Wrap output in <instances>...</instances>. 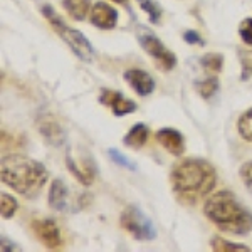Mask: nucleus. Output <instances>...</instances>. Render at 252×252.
I'll use <instances>...</instances> for the list:
<instances>
[{
	"label": "nucleus",
	"instance_id": "obj_12",
	"mask_svg": "<svg viewBox=\"0 0 252 252\" xmlns=\"http://www.w3.org/2000/svg\"><path fill=\"white\" fill-rule=\"evenodd\" d=\"M157 141L160 143L168 153H172L175 157H182L185 152V140L184 135L180 131L173 128H161L157 131Z\"/></svg>",
	"mask_w": 252,
	"mask_h": 252
},
{
	"label": "nucleus",
	"instance_id": "obj_17",
	"mask_svg": "<svg viewBox=\"0 0 252 252\" xmlns=\"http://www.w3.org/2000/svg\"><path fill=\"white\" fill-rule=\"evenodd\" d=\"M210 246H212V251L215 252H247L249 251V247L244 246V244H234L230 241H225V239H222V237H212Z\"/></svg>",
	"mask_w": 252,
	"mask_h": 252
},
{
	"label": "nucleus",
	"instance_id": "obj_5",
	"mask_svg": "<svg viewBox=\"0 0 252 252\" xmlns=\"http://www.w3.org/2000/svg\"><path fill=\"white\" fill-rule=\"evenodd\" d=\"M120 223L136 241H153L157 237V229L153 222L135 205H128L123 210Z\"/></svg>",
	"mask_w": 252,
	"mask_h": 252
},
{
	"label": "nucleus",
	"instance_id": "obj_15",
	"mask_svg": "<svg viewBox=\"0 0 252 252\" xmlns=\"http://www.w3.org/2000/svg\"><path fill=\"white\" fill-rule=\"evenodd\" d=\"M148 136H150L148 126L143 123H136V125H133L131 129L125 135L123 143L125 146H128V148L140 150L141 146H145V143L148 141Z\"/></svg>",
	"mask_w": 252,
	"mask_h": 252
},
{
	"label": "nucleus",
	"instance_id": "obj_8",
	"mask_svg": "<svg viewBox=\"0 0 252 252\" xmlns=\"http://www.w3.org/2000/svg\"><path fill=\"white\" fill-rule=\"evenodd\" d=\"M99 103H103L104 106H108L111 109V113L115 116H125V115H131L136 111V103L128 97H125L121 93L111 91V89H103L99 94Z\"/></svg>",
	"mask_w": 252,
	"mask_h": 252
},
{
	"label": "nucleus",
	"instance_id": "obj_24",
	"mask_svg": "<svg viewBox=\"0 0 252 252\" xmlns=\"http://www.w3.org/2000/svg\"><path fill=\"white\" fill-rule=\"evenodd\" d=\"M239 35L247 46L252 47V17L249 19H244L239 26Z\"/></svg>",
	"mask_w": 252,
	"mask_h": 252
},
{
	"label": "nucleus",
	"instance_id": "obj_27",
	"mask_svg": "<svg viewBox=\"0 0 252 252\" xmlns=\"http://www.w3.org/2000/svg\"><path fill=\"white\" fill-rule=\"evenodd\" d=\"M184 40L187 44H197V46H204V39L198 35L197 31H185L184 32Z\"/></svg>",
	"mask_w": 252,
	"mask_h": 252
},
{
	"label": "nucleus",
	"instance_id": "obj_26",
	"mask_svg": "<svg viewBox=\"0 0 252 252\" xmlns=\"http://www.w3.org/2000/svg\"><path fill=\"white\" fill-rule=\"evenodd\" d=\"M108 153H109V157H111V160L115 161V163L118 165H121V166H125V168H129V170H135V165L131 163V161L128 160L125 155H121L118 150H108Z\"/></svg>",
	"mask_w": 252,
	"mask_h": 252
},
{
	"label": "nucleus",
	"instance_id": "obj_14",
	"mask_svg": "<svg viewBox=\"0 0 252 252\" xmlns=\"http://www.w3.org/2000/svg\"><path fill=\"white\" fill-rule=\"evenodd\" d=\"M47 200H49V205H51L54 210H59V212L66 210V207H67V187L63 180H59V178L52 180L51 187H49Z\"/></svg>",
	"mask_w": 252,
	"mask_h": 252
},
{
	"label": "nucleus",
	"instance_id": "obj_16",
	"mask_svg": "<svg viewBox=\"0 0 252 252\" xmlns=\"http://www.w3.org/2000/svg\"><path fill=\"white\" fill-rule=\"evenodd\" d=\"M63 9L71 19L83 22L91 12V0H63Z\"/></svg>",
	"mask_w": 252,
	"mask_h": 252
},
{
	"label": "nucleus",
	"instance_id": "obj_3",
	"mask_svg": "<svg viewBox=\"0 0 252 252\" xmlns=\"http://www.w3.org/2000/svg\"><path fill=\"white\" fill-rule=\"evenodd\" d=\"M2 182L26 198H34L47 184L49 173L40 161L22 155H10L0 165Z\"/></svg>",
	"mask_w": 252,
	"mask_h": 252
},
{
	"label": "nucleus",
	"instance_id": "obj_28",
	"mask_svg": "<svg viewBox=\"0 0 252 252\" xmlns=\"http://www.w3.org/2000/svg\"><path fill=\"white\" fill-rule=\"evenodd\" d=\"M12 246H15V244H12L10 241H7L5 237H2V251L5 252V251H19V247H12Z\"/></svg>",
	"mask_w": 252,
	"mask_h": 252
},
{
	"label": "nucleus",
	"instance_id": "obj_25",
	"mask_svg": "<svg viewBox=\"0 0 252 252\" xmlns=\"http://www.w3.org/2000/svg\"><path fill=\"white\" fill-rule=\"evenodd\" d=\"M241 178H242V184L246 185V189L249 190L252 195V161H247L241 166Z\"/></svg>",
	"mask_w": 252,
	"mask_h": 252
},
{
	"label": "nucleus",
	"instance_id": "obj_4",
	"mask_svg": "<svg viewBox=\"0 0 252 252\" xmlns=\"http://www.w3.org/2000/svg\"><path fill=\"white\" fill-rule=\"evenodd\" d=\"M42 15L46 17L47 22L51 24L52 31H54L56 34L67 44V47L71 49L81 61H84V63L93 61V58H94V49H93L91 42H89L88 37L83 34V32L69 27L67 24L56 14V10L52 9L51 5L42 7Z\"/></svg>",
	"mask_w": 252,
	"mask_h": 252
},
{
	"label": "nucleus",
	"instance_id": "obj_29",
	"mask_svg": "<svg viewBox=\"0 0 252 252\" xmlns=\"http://www.w3.org/2000/svg\"><path fill=\"white\" fill-rule=\"evenodd\" d=\"M111 2L120 3V5H126V3H128V0H111Z\"/></svg>",
	"mask_w": 252,
	"mask_h": 252
},
{
	"label": "nucleus",
	"instance_id": "obj_22",
	"mask_svg": "<svg viewBox=\"0 0 252 252\" xmlns=\"http://www.w3.org/2000/svg\"><path fill=\"white\" fill-rule=\"evenodd\" d=\"M237 129H239V135H241L244 140L252 141V108L247 109V111L239 118Z\"/></svg>",
	"mask_w": 252,
	"mask_h": 252
},
{
	"label": "nucleus",
	"instance_id": "obj_2",
	"mask_svg": "<svg viewBox=\"0 0 252 252\" xmlns=\"http://www.w3.org/2000/svg\"><path fill=\"white\" fill-rule=\"evenodd\" d=\"M204 212L222 232L244 237L252 230V214L229 190L210 195L205 200Z\"/></svg>",
	"mask_w": 252,
	"mask_h": 252
},
{
	"label": "nucleus",
	"instance_id": "obj_11",
	"mask_svg": "<svg viewBox=\"0 0 252 252\" xmlns=\"http://www.w3.org/2000/svg\"><path fill=\"white\" fill-rule=\"evenodd\" d=\"M37 129L44 136V140L52 146H59L64 141V129L63 126L58 123L54 116L42 115L37 118Z\"/></svg>",
	"mask_w": 252,
	"mask_h": 252
},
{
	"label": "nucleus",
	"instance_id": "obj_21",
	"mask_svg": "<svg viewBox=\"0 0 252 252\" xmlns=\"http://www.w3.org/2000/svg\"><path fill=\"white\" fill-rule=\"evenodd\" d=\"M17 209H19L17 200H15L10 193L2 192V195H0V214H2V217L12 219L14 214L17 212Z\"/></svg>",
	"mask_w": 252,
	"mask_h": 252
},
{
	"label": "nucleus",
	"instance_id": "obj_18",
	"mask_svg": "<svg viewBox=\"0 0 252 252\" xmlns=\"http://www.w3.org/2000/svg\"><path fill=\"white\" fill-rule=\"evenodd\" d=\"M200 66L205 69L207 72H212V74H219L223 67V56L217 54V52H210L205 54L200 59Z\"/></svg>",
	"mask_w": 252,
	"mask_h": 252
},
{
	"label": "nucleus",
	"instance_id": "obj_19",
	"mask_svg": "<svg viewBox=\"0 0 252 252\" xmlns=\"http://www.w3.org/2000/svg\"><path fill=\"white\" fill-rule=\"evenodd\" d=\"M136 2H138V5H140V9L146 12L150 22L152 24L161 22V14H163V10H161V7L158 5L155 0H136Z\"/></svg>",
	"mask_w": 252,
	"mask_h": 252
},
{
	"label": "nucleus",
	"instance_id": "obj_13",
	"mask_svg": "<svg viewBox=\"0 0 252 252\" xmlns=\"http://www.w3.org/2000/svg\"><path fill=\"white\" fill-rule=\"evenodd\" d=\"M66 165L69 168V172L74 175L76 178H78L79 184L83 185H91L93 182H94V177H96V168L93 165H88L86 161H83V163H78L76 160H72V157L66 155Z\"/></svg>",
	"mask_w": 252,
	"mask_h": 252
},
{
	"label": "nucleus",
	"instance_id": "obj_7",
	"mask_svg": "<svg viewBox=\"0 0 252 252\" xmlns=\"http://www.w3.org/2000/svg\"><path fill=\"white\" fill-rule=\"evenodd\" d=\"M31 229L46 249L56 251L63 247V235L54 219H34L31 222Z\"/></svg>",
	"mask_w": 252,
	"mask_h": 252
},
{
	"label": "nucleus",
	"instance_id": "obj_10",
	"mask_svg": "<svg viewBox=\"0 0 252 252\" xmlns=\"http://www.w3.org/2000/svg\"><path fill=\"white\" fill-rule=\"evenodd\" d=\"M123 79L131 86L138 96H150L155 91V79L143 69H128V71H125Z\"/></svg>",
	"mask_w": 252,
	"mask_h": 252
},
{
	"label": "nucleus",
	"instance_id": "obj_9",
	"mask_svg": "<svg viewBox=\"0 0 252 252\" xmlns=\"http://www.w3.org/2000/svg\"><path fill=\"white\" fill-rule=\"evenodd\" d=\"M89 22L103 31L115 29L118 24V12L106 2H96L89 12Z\"/></svg>",
	"mask_w": 252,
	"mask_h": 252
},
{
	"label": "nucleus",
	"instance_id": "obj_1",
	"mask_svg": "<svg viewBox=\"0 0 252 252\" xmlns=\"http://www.w3.org/2000/svg\"><path fill=\"white\" fill-rule=\"evenodd\" d=\"M170 184L178 202L195 205L209 197L217 184V173L209 161L202 158H184L173 165Z\"/></svg>",
	"mask_w": 252,
	"mask_h": 252
},
{
	"label": "nucleus",
	"instance_id": "obj_20",
	"mask_svg": "<svg viewBox=\"0 0 252 252\" xmlns=\"http://www.w3.org/2000/svg\"><path fill=\"white\" fill-rule=\"evenodd\" d=\"M219 89V79L215 76H209L204 81H198L197 83V93L200 94L204 99L212 97Z\"/></svg>",
	"mask_w": 252,
	"mask_h": 252
},
{
	"label": "nucleus",
	"instance_id": "obj_6",
	"mask_svg": "<svg viewBox=\"0 0 252 252\" xmlns=\"http://www.w3.org/2000/svg\"><path fill=\"white\" fill-rule=\"evenodd\" d=\"M138 40H140V46L145 49L146 54L155 61V64L161 71L165 72L172 71L177 66V56L170 49H166L165 44L148 29H140V32H138Z\"/></svg>",
	"mask_w": 252,
	"mask_h": 252
},
{
	"label": "nucleus",
	"instance_id": "obj_23",
	"mask_svg": "<svg viewBox=\"0 0 252 252\" xmlns=\"http://www.w3.org/2000/svg\"><path fill=\"white\" fill-rule=\"evenodd\" d=\"M239 56H241V64H242V76H241V79L247 81L252 76V52L241 49V51H239Z\"/></svg>",
	"mask_w": 252,
	"mask_h": 252
}]
</instances>
